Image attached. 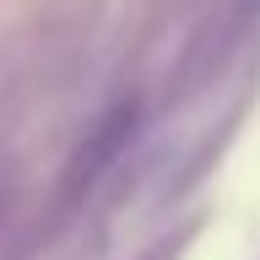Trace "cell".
Wrapping results in <instances>:
<instances>
[{"instance_id": "1", "label": "cell", "mask_w": 260, "mask_h": 260, "mask_svg": "<svg viewBox=\"0 0 260 260\" xmlns=\"http://www.w3.org/2000/svg\"><path fill=\"white\" fill-rule=\"evenodd\" d=\"M130 130H136V103H119V109L87 136V146L76 152V162H71V195H81L114 157H119V146L130 141Z\"/></svg>"}]
</instances>
